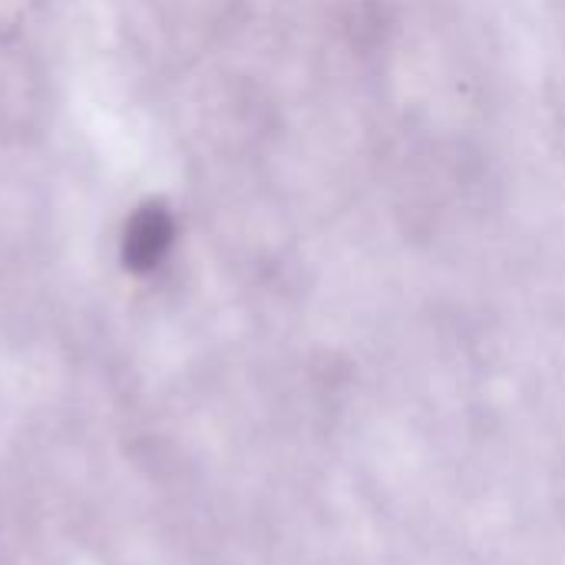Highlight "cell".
Instances as JSON below:
<instances>
[{
	"label": "cell",
	"instance_id": "1",
	"mask_svg": "<svg viewBox=\"0 0 565 565\" xmlns=\"http://www.w3.org/2000/svg\"><path fill=\"white\" fill-rule=\"evenodd\" d=\"M172 238H175L172 212L159 202L139 205L122 228V265L136 275L159 268L172 248Z\"/></svg>",
	"mask_w": 565,
	"mask_h": 565
}]
</instances>
